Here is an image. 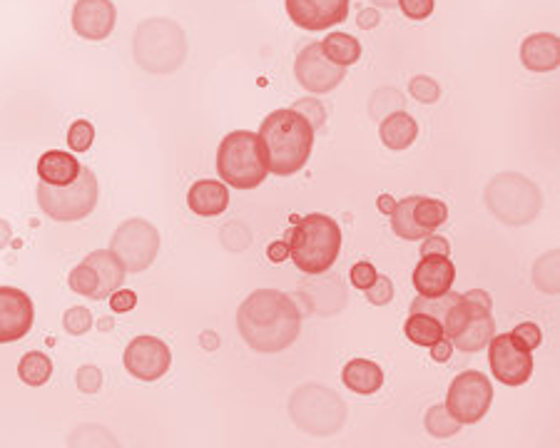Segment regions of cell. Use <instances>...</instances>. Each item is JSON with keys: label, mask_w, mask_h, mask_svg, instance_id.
Listing matches in <instances>:
<instances>
[{"label": "cell", "mask_w": 560, "mask_h": 448, "mask_svg": "<svg viewBox=\"0 0 560 448\" xmlns=\"http://www.w3.org/2000/svg\"><path fill=\"white\" fill-rule=\"evenodd\" d=\"M237 329L249 349L277 354L299 339L302 314L289 294L279 289H257L239 304Z\"/></svg>", "instance_id": "1"}, {"label": "cell", "mask_w": 560, "mask_h": 448, "mask_svg": "<svg viewBox=\"0 0 560 448\" xmlns=\"http://www.w3.org/2000/svg\"><path fill=\"white\" fill-rule=\"evenodd\" d=\"M257 135L267 155L269 172L277 177H289L307 165L317 132L297 110L282 108L269 112Z\"/></svg>", "instance_id": "2"}, {"label": "cell", "mask_w": 560, "mask_h": 448, "mask_svg": "<svg viewBox=\"0 0 560 448\" xmlns=\"http://www.w3.org/2000/svg\"><path fill=\"white\" fill-rule=\"evenodd\" d=\"M289 259L304 274H324L334 267L341 252V229L339 222L329 215L302 217L294 222L292 232L287 234Z\"/></svg>", "instance_id": "3"}, {"label": "cell", "mask_w": 560, "mask_h": 448, "mask_svg": "<svg viewBox=\"0 0 560 448\" xmlns=\"http://www.w3.org/2000/svg\"><path fill=\"white\" fill-rule=\"evenodd\" d=\"M217 172L224 185L237 190H254L262 185L269 175V167L257 132H229L217 150Z\"/></svg>", "instance_id": "4"}, {"label": "cell", "mask_w": 560, "mask_h": 448, "mask_svg": "<svg viewBox=\"0 0 560 448\" xmlns=\"http://www.w3.org/2000/svg\"><path fill=\"white\" fill-rule=\"evenodd\" d=\"M187 55L185 33L167 18H150L135 33V58L147 73H175Z\"/></svg>", "instance_id": "5"}, {"label": "cell", "mask_w": 560, "mask_h": 448, "mask_svg": "<svg viewBox=\"0 0 560 448\" xmlns=\"http://www.w3.org/2000/svg\"><path fill=\"white\" fill-rule=\"evenodd\" d=\"M486 205L491 207L498 220L518 227V224L536 220L543 207V197L541 190L528 177L503 172V175L493 177L491 185L486 187Z\"/></svg>", "instance_id": "6"}, {"label": "cell", "mask_w": 560, "mask_h": 448, "mask_svg": "<svg viewBox=\"0 0 560 448\" xmlns=\"http://www.w3.org/2000/svg\"><path fill=\"white\" fill-rule=\"evenodd\" d=\"M100 200V182L93 170L83 167L78 180L73 185L55 187L40 182L38 185V202L40 210L55 222H78L85 220L90 212L98 207Z\"/></svg>", "instance_id": "7"}, {"label": "cell", "mask_w": 560, "mask_h": 448, "mask_svg": "<svg viewBox=\"0 0 560 448\" xmlns=\"http://www.w3.org/2000/svg\"><path fill=\"white\" fill-rule=\"evenodd\" d=\"M289 411L294 424L312 436H332L344 426L346 406L332 389L307 384L292 396Z\"/></svg>", "instance_id": "8"}, {"label": "cell", "mask_w": 560, "mask_h": 448, "mask_svg": "<svg viewBox=\"0 0 560 448\" xmlns=\"http://www.w3.org/2000/svg\"><path fill=\"white\" fill-rule=\"evenodd\" d=\"M125 282V267L110 249L88 254L70 272V289L85 299H110Z\"/></svg>", "instance_id": "9"}, {"label": "cell", "mask_w": 560, "mask_h": 448, "mask_svg": "<svg viewBox=\"0 0 560 448\" xmlns=\"http://www.w3.org/2000/svg\"><path fill=\"white\" fill-rule=\"evenodd\" d=\"M110 252L122 262L125 272H145L160 254V232L147 220H127L112 234Z\"/></svg>", "instance_id": "10"}, {"label": "cell", "mask_w": 560, "mask_h": 448, "mask_svg": "<svg viewBox=\"0 0 560 448\" xmlns=\"http://www.w3.org/2000/svg\"><path fill=\"white\" fill-rule=\"evenodd\" d=\"M493 401V386L481 371H463L448 386L446 409L461 426L478 424L488 414Z\"/></svg>", "instance_id": "11"}, {"label": "cell", "mask_w": 560, "mask_h": 448, "mask_svg": "<svg viewBox=\"0 0 560 448\" xmlns=\"http://www.w3.org/2000/svg\"><path fill=\"white\" fill-rule=\"evenodd\" d=\"M488 361L493 376L506 386H523L533 374L531 351L518 344L513 334H493L488 341Z\"/></svg>", "instance_id": "12"}, {"label": "cell", "mask_w": 560, "mask_h": 448, "mask_svg": "<svg viewBox=\"0 0 560 448\" xmlns=\"http://www.w3.org/2000/svg\"><path fill=\"white\" fill-rule=\"evenodd\" d=\"M294 78H297L299 85L307 88L309 93L324 95L332 93L334 88H339L341 80L346 78V68H339L332 60H327L322 43H312L304 50H299L297 63H294Z\"/></svg>", "instance_id": "13"}, {"label": "cell", "mask_w": 560, "mask_h": 448, "mask_svg": "<svg viewBox=\"0 0 560 448\" xmlns=\"http://www.w3.org/2000/svg\"><path fill=\"white\" fill-rule=\"evenodd\" d=\"M463 297L468 299L471 304V312H468V319L463 322L461 332L451 339L453 346H458V351H466V354H473V351H481L483 346H488V341L493 339L496 334V322H493V302L486 292L481 289H473V292H466Z\"/></svg>", "instance_id": "14"}, {"label": "cell", "mask_w": 560, "mask_h": 448, "mask_svg": "<svg viewBox=\"0 0 560 448\" xmlns=\"http://www.w3.org/2000/svg\"><path fill=\"white\" fill-rule=\"evenodd\" d=\"M122 364L135 379L157 381L170 369L172 354L165 341L157 339V336H137L127 344Z\"/></svg>", "instance_id": "15"}, {"label": "cell", "mask_w": 560, "mask_h": 448, "mask_svg": "<svg viewBox=\"0 0 560 448\" xmlns=\"http://www.w3.org/2000/svg\"><path fill=\"white\" fill-rule=\"evenodd\" d=\"M35 319L33 299L18 287H0V344H13L30 332Z\"/></svg>", "instance_id": "16"}, {"label": "cell", "mask_w": 560, "mask_h": 448, "mask_svg": "<svg viewBox=\"0 0 560 448\" xmlns=\"http://www.w3.org/2000/svg\"><path fill=\"white\" fill-rule=\"evenodd\" d=\"M287 13L294 25L314 33L344 23L349 15V0H287Z\"/></svg>", "instance_id": "17"}, {"label": "cell", "mask_w": 560, "mask_h": 448, "mask_svg": "<svg viewBox=\"0 0 560 448\" xmlns=\"http://www.w3.org/2000/svg\"><path fill=\"white\" fill-rule=\"evenodd\" d=\"M117 10L112 0H78L73 8V30L83 40H98L110 38L115 30Z\"/></svg>", "instance_id": "18"}, {"label": "cell", "mask_w": 560, "mask_h": 448, "mask_svg": "<svg viewBox=\"0 0 560 448\" xmlns=\"http://www.w3.org/2000/svg\"><path fill=\"white\" fill-rule=\"evenodd\" d=\"M453 279H456V267L451 259L439 257V254H429L414 269V287L419 297H441L451 292Z\"/></svg>", "instance_id": "19"}, {"label": "cell", "mask_w": 560, "mask_h": 448, "mask_svg": "<svg viewBox=\"0 0 560 448\" xmlns=\"http://www.w3.org/2000/svg\"><path fill=\"white\" fill-rule=\"evenodd\" d=\"M521 63L531 73H551L560 65V40L553 33H533L521 45Z\"/></svg>", "instance_id": "20"}, {"label": "cell", "mask_w": 560, "mask_h": 448, "mask_svg": "<svg viewBox=\"0 0 560 448\" xmlns=\"http://www.w3.org/2000/svg\"><path fill=\"white\" fill-rule=\"evenodd\" d=\"M187 205L197 217H220L229 205V192L222 180H200L187 192Z\"/></svg>", "instance_id": "21"}, {"label": "cell", "mask_w": 560, "mask_h": 448, "mask_svg": "<svg viewBox=\"0 0 560 448\" xmlns=\"http://www.w3.org/2000/svg\"><path fill=\"white\" fill-rule=\"evenodd\" d=\"M80 170H83V165H80V160H75L70 152L50 150L45 152V155H40L38 160V175L45 185H73V182L78 180Z\"/></svg>", "instance_id": "22"}, {"label": "cell", "mask_w": 560, "mask_h": 448, "mask_svg": "<svg viewBox=\"0 0 560 448\" xmlns=\"http://www.w3.org/2000/svg\"><path fill=\"white\" fill-rule=\"evenodd\" d=\"M341 381L349 391L361 396H371L384 386V371L376 361L369 359H351L349 364L341 369Z\"/></svg>", "instance_id": "23"}, {"label": "cell", "mask_w": 560, "mask_h": 448, "mask_svg": "<svg viewBox=\"0 0 560 448\" xmlns=\"http://www.w3.org/2000/svg\"><path fill=\"white\" fill-rule=\"evenodd\" d=\"M379 137L389 150H406L419 137V122L409 115V112L394 110L386 115L379 125Z\"/></svg>", "instance_id": "24"}, {"label": "cell", "mask_w": 560, "mask_h": 448, "mask_svg": "<svg viewBox=\"0 0 560 448\" xmlns=\"http://www.w3.org/2000/svg\"><path fill=\"white\" fill-rule=\"evenodd\" d=\"M406 339L416 346H431L439 339H444V324L439 319H434L431 314L424 312H411V317L406 319Z\"/></svg>", "instance_id": "25"}, {"label": "cell", "mask_w": 560, "mask_h": 448, "mask_svg": "<svg viewBox=\"0 0 560 448\" xmlns=\"http://www.w3.org/2000/svg\"><path fill=\"white\" fill-rule=\"evenodd\" d=\"M322 50L327 60H332L339 68H349V65L359 63L361 58V43L351 38L349 33H332L327 40H322Z\"/></svg>", "instance_id": "26"}, {"label": "cell", "mask_w": 560, "mask_h": 448, "mask_svg": "<svg viewBox=\"0 0 560 448\" xmlns=\"http://www.w3.org/2000/svg\"><path fill=\"white\" fill-rule=\"evenodd\" d=\"M414 205H416V195L414 197H406V200L396 202L394 212H391V229L399 239H409V242H419L424 239L426 229H421L419 224L414 220Z\"/></svg>", "instance_id": "27"}, {"label": "cell", "mask_w": 560, "mask_h": 448, "mask_svg": "<svg viewBox=\"0 0 560 448\" xmlns=\"http://www.w3.org/2000/svg\"><path fill=\"white\" fill-rule=\"evenodd\" d=\"M50 374H53V361L40 351H28L18 364V376L23 384L28 386H43L48 384Z\"/></svg>", "instance_id": "28"}, {"label": "cell", "mask_w": 560, "mask_h": 448, "mask_svg": "<svg viewBox=\"0 0 560 448\" xmlns=\"http://www.w3.org/2000/svg\"><path fill=\"white\" fill-rule=\"evenodd\" d=\"M414 220L426 232H434L441 224L448 220V207L441 200H431V197H416L414 205Z\"/></svg>", "instance_id": "29"}, {"label": "cell", "mask_w": 560, "mask_h": 448, "mask_svg": "<svg viewBox=\"0 0 560 448\" xmlns=\"http://www.w3.org/2000/svg\"><path fill=\"white\" fill-rule=\"evenodd\" d=\"M426 431H429L434 439H451L461 431V424L448 414L446 404L431 406L429 414H426Z\"/></svg>", "instance_id": "30"}, {"label": "cell", "mask_w": 560, "mask_h": 448, "mask_svg": "<svg viewBox=\"0 0 560 448\" xmlns=\"http://www.w3.org/2000/svg\"><path fill=\"white\" fill-rule=\"evenodd\" d=\"M558 252H548L546 257L538 259L533 277H536V287L543 289L548 294L558 292Z\"/></svg>", "instance_id": "31"}, {"label": "cell", "mask_w": 560, "mask_h": 448, "mask_svg": "<svg viewBox=\"0 0 560 448\" xmlns=\"http://www.w3.org/2000/svg\"><path fill=\"white\" fill-rule=\"evenodd\" d=\"M458 297H461V294H456V292H446V294H441V297H419L414 304H411V312L431 314L434 319L444 322L448 307H451Z\"/></svg>", "instance_id": "32"}, {"label": "cell", "mask_w": 560, "mask_h": 448, "mask_svg": "<svg viewBox=\"0 0 560 448\" xmlns=\"http://www.w3.org/2000/svg\"><path fill=\"white\" fill-rule=\"evenodd\" d=\"M95 140V127L88 120H75L68 130V145L70 150L85 152L93 147Z\"/></svg>", "instance_id": "33"}, {"label": "cell", "mask_w": 560, "mask_h": 448, "mask_svg": "<svg viewBox=\"0 0 560 448\" xmlns=\"http://www.w3.org/2000/svg\"><path fill=\"white\" fill-rule=\"evenodd\" d=\"M409 90H411V95H414V98L424 105L439 103V98H441L439 83H436L434 78H429V75H416V78L411 80Z\"/></svg>", "instance_id": "34"}, {"label": "cell", "mask_w": 560, "mask_h": 448, "mask_svg": "<svg viewBox=\"0 0 560 448\" xmlns=\"http://www.w3.org/2000/svg\"><path fill=\"white\" fill-rule=\"evenodd\" d=\"M292 110H297L299 115L307 117L309 125L314 127V132L322 130L324 122H327V110H324V105L319 103L317 98H302V100H297Z\"/></svg>", "instance_id": "35"}, {"label": "cell", "mask_w": 560, "mask_h": 448, "mask_svg": "<svg viewBox=\"0 0 560 448\" xmlns=\"http://www.w3.org/2000/svg\"><path fill=\"white\" fill-rule=\"evenodd\" d=\"M366 299H369L374 307H384V304H389L391 299H394V282H391L389 277H384V274H379L376 282L366 289Z\"/></svg>", "instance_id": "36"}, {"label": "cell", "mask_w": 560, "mask_h": 448, "mask_svg": "<svg viewBox=\"0 0 560 448\" xmlns=\"http://www.w3.org/2000/svg\"><path fill=\"white\" fill-rule=\"evenodd\" d=\"M63 324L70 334L80 336V334L88 332L90 327H93V314H90L88 309H83V307H73V309H68V314H65Z\"/></svg>", "instance_id": "37"}, {"label": "cell", "mask_w": 560, "mask_h": 448, "mask_svg": "<svg viewBox=\"0 0 560 448\" xmlns=\"http://www.w3.org/2000/svg\"><path fill=\"white\" fill-rule=\"evenodd\" d=\"M511 334H513V339H516L521 346H526L528 351L538 349V346H541V341H543V332L538 329V324H533V322L518 324V327L513 329Z\"/></svg>", "instance_id": "38"}, {"label": "cell", "mask_w": 560, "mask_h": 448, "mask_svg": "<svg viewBox=\"0 0 560 448\" xmlns=\"http://www.w3.org/2000/svg\"><path fill=\"white\" fill-rule=\"evenodd\" d=\"M399 8L406 18L426 20L436 8V0H399Z\"/></svg>", "instance_id": "39"}, {"label": "cell", "mask_w": 560, "mask_h": 448, "mask_svg": "<svg viewBox=\"0 0 560 448\" xmlns=\"http://www.w3.org/2000/svg\"><path fill=\"white\" fill-rule=\"evenodd\" d=\"M376 277H379V272H376V267L371 262H359L351 267V284L356 289H364L366 292L376 282Z\"/></svg>", "instance_id": "40"}, {"label": "cell", "mask_w": 560, "mask_h": 448, "mask_svg": "<svg viewBox=\"0 0 560 448\" xmlns=\"http://www.w3.org/2000/svg\"><path fill=\"white\" fill-rule=\"evenodd\" d=\"M429 254H439V257H448L451 254V244L441 234H426L424 244H421V257H429Z\"/></svg>", "instance_id": "41"}, {"label": "cell", "mask_w": 560, "mask_h": 448, "mask_svg": "<svg viewBox=\"0 0 560 448\" xmlns=\"http://www.w3.org/2000/svg\"><path fill=\"white\" fill-rule=\"evenodd\" d=\"M100 384H103V374H100V369H95V366H83V369L78 371V386L85 394H95V391L100 389Z\"/></svg>", "instance_id": "42"}, {"label": "cell", "mask_w": 560, "mask_h": 448, "mask_svg": "<svg viewBox=\"0 0 560 448\" xmlns=\"http://www.w3.org/2000/svg\"><path fill=\"white\" fill-rule=\"evenodd\" d=\"M135 304H137V294L135 292H130V289H117L115 294L110 297V307H112V312H117V314H125V312H130V309H135Z\"/></svg>", "instance_id": "43"}, {"label": "cell", "mask_w": 560, "mask_h": 448, "mask_svg": "<svg viewBox=\"0 0 560 448\" xmlns=\"http://www.w3.org/2000/svg\"><path fill=\"white\" fill-rule=\"evenodd\" d=\"M429 349H431V359L439 361V364H446V361L451 359L453 344L444 336V339H439V341H436V344H431Z\"/></svg>", "instance_id": "44"}, {"label": "cell", "mask_w": 560, "mask_h": 448, "mask_svg": "<svg viewBox=\"0 0 560 448\" xmlns=\"http://www.w3.org/2000/svg\"><path fill=\"white\" fill-rule=\"evenodd\" d=\"M379 20H381V15L376 8H364V10H359V15H356V25H359V28H364V30L376 28V25H379Z\"/></svg>", "instance_id": "45"}, {"label": "cell", "mask_w": 560, "mask_h": 448, "mask_svg": "<svg viewBox=\"0 0 560 448\" xmlns=\"http://www.w3.org/2000/svg\"><path fill=\"white\" fill-rule=\"evenodd\" d=\"M267 254H269V262L282 264L284 259H289V244H287V242H274V244H269Z\"/></svg>", "instance_id": "46"}, {"label": "cell", "mask_w": 560, "mask_h": 448, "mask_svg": "<svg viewBox=\"0 0 560 448\" xmlns=\"http://www.w3.org/2000/svg\"><path fill=\"white\" fill-rule=\"evenodd\" d=\"M376 207H379V212H384V215H391L396 207V200L391 195H381L379 200H376Z\"/></svg>", "instance_id": "47"}, {"label": "cell", "mask_w": 560, "mask_h": 448, "mask_svg": "<svg viewBox=\"0 0 560 448\" xmlns=\"http://www.w3.org/2000/svg\"><path fill=\"white\" fill-rule=\"evenodd\" d=\"M10 242V224L5 220H0V249Z\"/></svg>", "instance_id": "48"}, {"label": "cell", "mask_w": 560, "mask_h": 448, "mask_svg": "<svg viewBox=\"0 0 560 448\" xmlns=\"http://www.w3.org/2000/svg\"><path fill=\"white\" fill-rule=\"evenodd\" d=\"M376 5H379V8H396V5H399V0H374Z\"/></svg>", "instance_id": "49"}]
</instances>
